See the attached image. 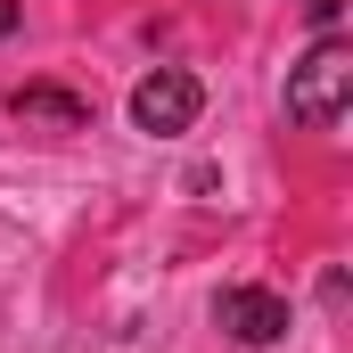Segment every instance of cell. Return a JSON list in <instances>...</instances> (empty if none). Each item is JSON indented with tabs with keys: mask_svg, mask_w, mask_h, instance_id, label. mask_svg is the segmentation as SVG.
<instances>
[{
	"mask_svg": "<svg viewBox=\"0 0 353 353\" xmlns=\"http://www.w3.org/2000/svg\"><path fill=\"white\" fill-rule=\"evenodd\" d=\"M345 99H353V41L345 33H321V41L288 66V123L329 132V123L345 115Z\"/></svg>",
	"mask_w": 353,
	"mask_h": 353,
	"instance_id": "obj_1",
	"label": "cell"
},
{
	"mask_svg": "<svg viewBox=\"0 0 353 353\" xmlns=\"http://www.w3.org/2000/svg\"><path fill=\"white\" fill-rule=\"evenodd\" d=\"M197 107H205V90H197V74H181V66H157V74H140V90H132V123H140L148 140L189 132Z\"/></svg>",
	"mask_w": 353,
	"mask_h": 353,
	"instance_id": "obj_2",
	"label": "cell"
},
{
	"mask_svg": "<svg viewBox=\"0 0 353 353\" xmlns=\"http://www.w3.org/2000/svg\"><path fill=\"white\" fill-rule=\"evenodd\" d=\"M214 329L230 345H279L288 337V296H271V288H222L214 296Z\"/></svg>",
	"mask_w": 353,
	"mask_h": 353,
	"instance_id": "obj_3",
	"label": "cell"
},
{
	"mask_svg": "<svg viewBox=\"0 0 353 353\" xmlns=\"http://www.w3.org/2000/svg\"><path fill=\"white\" fill-rule=\"evenodd\" d=\"M8 115L25 132H90V99H74L58 83H17L8 90Z\"/></svg>",
	"mask_w": 353,
	"mask_h": 353,
	"instance_id": "obj_4",
	"label": "cell"
},
{
	"mask_svg": "<svg viewBox=\"0 0 353 353\" xmlns=\"http://www.w3.org/2000/svg\"><path fill=\"white\" fill-rule=\"evenodd\" d=\"M296 8H304V17H312L321 33H337V17H345V0H296Z\"/></svg>",
	"mask_w": 353,
	"mask_h": 353,
	"instance_id": "obj_5",
	"label": "cell"
},
{
	"mask_svg": "<svg viewBox=\"0 0 353 353\" xmlns=\"http://www.w3.org/2000/svg\"><path fill=\"white\" fill-rule=\"evenodd\" d=\"M17 25H25V0H0V41H8Z\"/></svg>",
	"mask_w": 353,
	"mask_h": 353,
	"instance_id": "obj_6",
	"label": "cell"
}]
</instances>
